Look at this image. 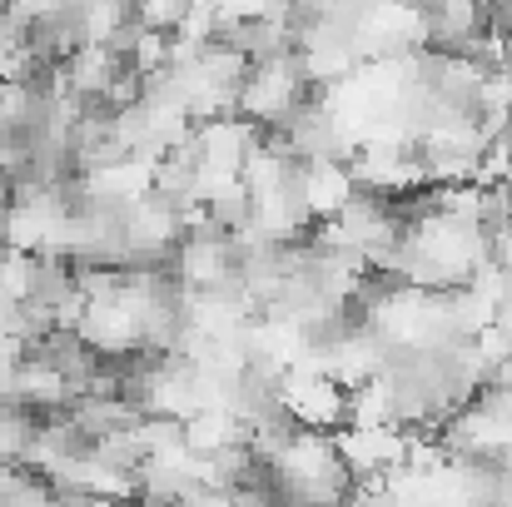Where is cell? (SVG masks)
<instances>
[{"label":"cell","mask_w":512,"mask_h":507,"mask_svg":"<svg viewBox=\"0 0 512 507\" xmlns=\"http://www.w3.org/2000/svg\"><path fill=\"white\" fill-rule=\"evenodd\" d=\"M358 194V179L348 165H334V160H319V165H304V209L309 219H334L348 209V199Z\"/></svg>","instance_id":"6da1fadb"}]
</instances>
